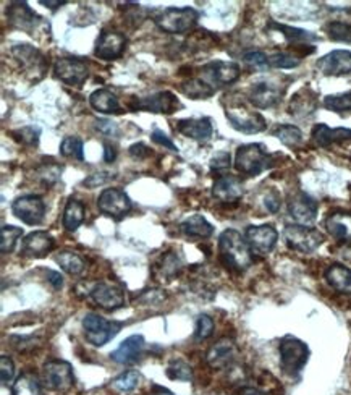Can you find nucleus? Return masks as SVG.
<instances>
[{
    "label": "nucleus",
    "instance_id": "12",
    "mask_svg": "<svg viewBox=\"0 0 351 395\" xmlns=\"http://www.w3.org/2000/svg\"><path fill=\"white\" fill-rule=\"evenodd\" d=\"M225 117L231 127L240 133L254 135L267 128L266 118L259 112H251L245 107H231V109L225 111Z\"/></svg>",
    "mask_w": 351,
    "mask_h": 395
},
{
    "label": "nucleus",
    "instance_id": "54",
    "mask_svg": "<svg viewBox=\"0 0 351 395\" xmlns=\"http://www.w3.org/2000/svg\"><path fill=\"white\" fill-rule=\"evenodd\" d=\"M151 140L156 143V145L159 146H164V148H167L170 149V151H174V153H178V146L175 145L174 141L170 140V136H167L164 133L162 130H159V128H154L152 131V135H151Z\"/></svg>",
    "mask_w": 351,
    "mask_h": 395
},
{
    "label": "nucleus",
    "instance_id": "57",
    "mask_svg": "<svg viewBox=\"0 0 351 395\" xmlns=\"http://www.w3.org/2000/svg\"><path fill=\"white\" fill-rule=\"evenodd\" d=\"M96 128L100 131V133L105 136H115L118 133V127L115 122L110 120H98L96 122Z\"/></svg>",
    "mask_w": 351,
    "mask_h": 395
},
{
    "label": "nucleus",
    "instance_id": "29",
    "mask_svg": "<svg viewBox=\"0 0 351 395\" xmlns=\"http://www.w3.org/2000/svg\"><path fill=\"white\" fill-rule=\"evenodd\" d=\"M325 230L340 242H351V212H332L325 219Z\"/></svg>",
    "mask_w": 351,
    "mask_h": 395
},
{
    "label": "nucleus",
    "instance_id": "58",
    "mask_svg": "<svg viewBox=\"0 0 351 395\" xmlns=\"http://www.w3.org/2000/svg\"><path fill=\"white\" fill-rule=\"evenodd\" d=\"M128 153L133 159H145L150 155V149H147L146 145H142V143H135V145L130 146Z\"/></svg>",
    "mask_w": 351,
    "mask_h": 395
},
{
    "label": "nucleus",
    "instance_id": "5",
    "mask_svg": "<svg viewBox=\"0 0 351 395\" xmlns=\"http://www.w3.org/2000/svg\"><path fill=\"white\" fill-rule=\"evenodd\" d=\"M281 353V366L290 376L298 374L309 360V349L303 340L287 335L278 345Z\"/></svg>",
    "mask_w": 351,
    "mask_h": 395
},
{
    "label": "nucleus",
    "instance_id": "39",
    "mask_svg": "<svg viewBox=\"0 0 351 395\" xmlns=\"http://www.w3.org/2000/svg\"><path fill=\"white\" fill-rule=\"evenodd\" d=\"M20 237H23L21 227L4 225L2 230H0V250H2V253H11L15 250L18 240H20Z\"/></svg>",
    "mask_w": 351,
    "mask_h": 395
},
{
    "label": "nucleus",
    "instance_id": "10",
    "mask_svg": "<svg viewBox=\"0 0 351 395\" xmlns=\"http://www.w3.org/2000/svg\"><path fill=\"white\" fill-rule=\"evenodd\" d=\"M14 212L26 225H39L46 217V202L38 195H25L11 202Z\"/></svg>",
    "mask_w": 351,
    "mask_h": 395
},
{
    "label": "nucleus",
    "instance_id": "7",
    "mask_svg": "<svg viewBox=\"0 0 351 395\" xmlns=\"http://www.w3.org/2000/svg\"><path fill=\"white\" fill-rule=\"evenodd\" d=\"M11 56L20 65V68L25 71L31 80L38 81L44 76L47 70V61L44 53L39 49H36L31 44H15L11 47Z\"/></svg>",
    "mask_w": 351,
    "mask_h": 395
},
{
    "label": "nucleus",
    "instance_id": "21",
    "mask_svg": "<svg viewBox=\"0 0 351 395\" xmlns=\"http://www.w3.org/2000/svg\"><path fill=\"white\" fill-rule=\"evenodd\" d=\"M316 67L325 76H345L351 75V52L335 49L316 62Z\"/></svg>",
    "mask_w": 351,
    "mask_h": 395
},
{
    "label": "nucleus",
    "instance_id": "47",
    "mask_svg": "<svg viewBox=\"0 0 351 395\" xmlns=\"http://www.w3.org/2000/svg\"><path fill=\"white\" fill-rule=\"evenodd\" d=\"M14 138L18 141L21 143V145L25 146H36L39 143V135H41V130L38 127H34V125H28V127H23L20 130L14 131Z\"/></svg>",
    "mask_w": 351,
    "mask_h": 395
},
{
    "label": "nucleus",
    "instance_id": "20",
    "mask_svg": "<svg viewBox=\"0 0 351 395\" xmlns=\"http://www.w3.org/2000/svg\"><path fill=\"white\" fill-rule=\"evenodd\" d=\"M93 302L107 311H115L125 307V292L110 282H98L91 289Z\"/></svg>",
    "mask_w": 351,
    "mask_h": 395
},
{
    "label": "nucleus",
    "instance_id": "55",
    "mask_svg": "<svg viewBox=\"0 0 351 395\" xmlns=\"http://www.w3.org/2000/svg\"><path fill=\"white\" fill-rule=\"evenodd\" d=\"M281 205H282V200H281V195H278V191L271 190L264 198L266 209L269 212L276 214V212H278V209H281Z\"/></svg>",
    "mask_w": 351,
    "mask_h": 395
},
{
    "label": "nucleus",
    "instance_id": "35",
    "mask_svg": "<svg viewBox=\"0 0 351 395\" xmlns=\"http://www.w3.org/2000/svg\"><path fill=\"white\" fill-rule=\"evenodd\" d=\"M56 262L70 275H80L86 269V262L75 251H62L56 256Z\"/></svg>",
    "mask_w": 351,
    "mask_h": 395
},
{
    "label": "nucleus",
    "instance_id": "51",
    "mask_svg": "<svg viewBox=\"0 0 351 395\" xmlns=\"http://www.w3.org/2000/svg\"><path fill=\"white\" fill-rule=\"evenodd\" d=\"M63 167L57 165V164H49V165H43L38 170V177L41 178V182L44 185H53L58 182V178L62 175Z\"/></svg>",
    "mask_w": 351,
    "mask_h": 395
},
{
    "label": "nucleus",
    "instance_id": "19",
    "mask_svg": "<svg viewBox=\"0 0 351 395\" xmlns=\"http://www.w3.org/2000/svg\"><path fill=\"white\" fill-rule=\"evenodd\" d=\"M125 47H127V38H125V34L118 31H110V29H103L98 36L94 53H96V57L100 58V61L110 62L122 57Z\"/></svg>",
    "mask_w": 351,
    "mask_h": 395
},
{
    "label": "nucleus",
    "instance_id": "22",
    "mask_svg": "<svg viewBox=\"0 0 351 395\" xmlns=\"http://www.w3.org/2000/svg\"><path fill=\"white\" fill-rule=\"evenodd\" d=\"M175 130L178 133L192 138V140L201 143V145H206V143L211 141L214 128H212V120L209 117L202 118H183V120H178L175 125Z\"/></svg>",
    "mask_w": 351,
    "mask_h": 395
},
{
    "label": "nucleus",
    "instance_id": "34",
    "mask_svg": "<svg viewBox=\"0 0 351 395\" xmlns=\"http://www.w3.org/2000/svg\"><path fill=\"white\" fill-rule=\"evenodd\" d=\"M83 222H85V205L76 198H70L63 209L62 224L65 230L76 232Z\"/></svg>",
    "mask_w": 351,
    "mask_h": 395
},
{
    "label": "nucleus",
    "instance_id": "56",
    "mask_svg": "<svg viewBox=\"0 0 351 395\" xmlns=\"http://www.w3.org/2000/svg\"><path fill=\"white\" fill-rule=\"evenodd\" d=\"M110 178H114V175H110V173H94V175H89L88 178L83 180V185L88 188H96L99 185H104L110 180Z\"/></svg>",
    "mask_w": 351,
    "mask_h": 395
},
{
    "label": "nucleus",
    "instance_id": "24",
    "mask_svg": "<svg viewBox=\"0 0 351 395\" xmlns=\"http://www.w3.org/2000/svg\"><path fill=\"white\" fill-rule=\"evenodd\" d=\"M238 350L234 340L220 339L219 342L214 344L206 353V363L212 369H225L236 360Z\"/></svg>",
    "mask_w": 351,
    "mask_h": 395
},
{
    "label": "nucleus",
    "instance_id": "60",
    "mask_svg": "<svg viewBox=\"0 0 351 395\" xmlns=\"http://www.w3.org/2000/svg\"><path fill=\"white\" fill-rule=\"evenodd\" d=\"M117 158V149L109 145V143H105L104 145V160L105 163H114Z\"/></svg>",
    "mask_w": 351,
    "mask_h": 395
},
{
    "label": "nucleus",
    "instance_id": "44",
    "mask_svg": "<svg viewBox=\"0 0 351 395\" xmlns=\"http://www.w3.org/2000/svg\"><path fill=\"white\" fill-rule=\"evenodd\" d=\"M301 63V58H298L290 52H276L269 56V68H296Z\"/></svg>",
    "mask_w": 351,
    "mask_h": 395
},
{
    "label": "nucleus",
    "instance_id": "23",
    "mask_svg": "<svg viewBox=\"0 0 351 395\" xmlns=\"http://www.w3.org/2000/svg\"><path fill=\"white\" fill-rule=\"evenodd\" d=\"M243 195H245V188L240 178L234 175H220L216 178L212 185V196L217 201L225 202V205H231V202L240 201Z\"/></svg>",
    "mask_w": 351,
    "mask_h": 395
},
{
    "label": "nucleus",
    "instance_id": "40",
    "mask_svg": "<svg viewBox=\"0 0 351 395\" xmlns=\"http://www.w3.org/2000/svg\"><path fill=\"white\" fill-rule=\"evenodd\" d=\"M323 106L327 111H332L337 113L351 112V91L342 93V94L325 96L323 101Z\"/></svg>",
    "mask_w": 351,
    "mask_h": 395
},
{
    "label": "nucleus",
    "instance_id": "41",
    "mask_svg": "<svg viewBox=\"0 0 351 395\" xmlns=\"http://www.w3.org/2000/svg\"><path fill=\"white\" fill-rule=\"evenodd\" d=\"M83 148H85V145H83L81 138L67 136L63 138V141L61 143V154L63 158L83 160L85 159V151H83Z\"/></svg>",
    "mask_w": 351,
    "mask_h": 395
},
{
    "label": "nucleus",
    "instance_id": "26",
    "mask_svg": "<svg viewBox=\"0 0 351 395\" xmlns=\"http://www.w3.org/2000/svg\"><path fill=\"white\" fill-rule=\"evenodd\" d=\"M142 350H145V337L135 334L125 339L118 349L110 353V358L118 364H132L140 360Z\"/></svg>",
    "mask_w": 351,
    "mask_h": 395
},
{
    "label": "nucleus",
    "instance_id": "25",
    "mask_svg": "<svg viewBox=\"0 0 351 395\" xmlns=\"http://www.w3.org/2000/svg\"><path fill=\"white\" fill-rule=\"evenodd\" d=\"M53 237L44 230L31 232L21 243V253L29 258H44L53 250Z\"/></svg>",
    "mask_w": 351,
    "mask_h": 395
},
{
    "label": "nucleus",
    "instance_id": "42",
    "mask_svg": "<svg viewBox=\"0 0 351 395\" xmlns=\"http://www.w3.org/2000/svg\"><path fill=\"white\" fill-rule=\"evenodd\" d=\"M167 376L174 381L189 382L193 379V369L187 361L177 358V360H172L167 366Z\"/></svg>",
    "mask_w": 351,
    "mask_h": 395
},
{
    "label": "nucleus",
    "instance_id": "31",
    "mask_svg": "<svg viewBox=\"0 0 351 395\" xmlns=\"http://www.w3.org/2000/svg\"><path fill=\"white\" fill-rule=\"evenodd\" d=\"M182 269L183 261L180 258V255L175 253V251H169V253H165L162 258L157 261V265L154 266V275H156L159 280H172L182 272Z\"/></svg>",
    "mask_w": 351,
    "mask_h": 395
},
{
    "label": "nucleus",
    "instance_id": "18",
    "mask_svg": "<svg viewBox=\"0 0 351 395\" xmlns=\"http://www.w3.org/2000/svg\"><path fill=\"white\" fill-rule=\"evenodd\" d=\"M7 20L10 26L33 36L38 26L43 25V16L31 10L26 2H11L7 9Z\"/></svg>",
    "mask_w": 351,
    "mask_h": 395
},
{
    "label": "nucleus",
    "instance_id": "50",
    "mask_svg": "<svg viewBox=\"0 0 351 395\" xmlns=\"http://www.w3.org/2000/svg\"><path fill=\"white\" fill-rule=\"evenodd\" d=\"M214 334V319L207 314H201L196 322V331H194V339L201 342V340L209 339Z\"/></svg>",
    "mask_w": 351,
    "mask_h": 395
},
{
    "label": "nucleus",
    "instance_id": "1",
    "mask_svg": "<svg viewBox=\"0 0 351 395\" xmlns=\"http://www.w3.org/2000/svg\"><path fill=\"white\" fill-rule=\"evenodd\" d=\"M253 251L249 248L246 238L234 229L224 230L219 237V256L220 261L231 271L245 272L253 265Z\"/></svg>",
    "mask_w": 351,
    "mask_h": 395
},
{
    "label": "nucleus",
    "instance_id": "52",
    "mask_svg": "<svg viewBox=\"0 0 351 395\" xmlns=\"http://www.w3.org/2000/svg\"><path fill=\"white\" fill-rule=\"evenodd\" d=\"M211 170L216 172V173H222V172H227L230 167H231V155L230 153L227 151H219L212 155L211 159Z\"/></svg>",
    "mask_w": 351,
    "mask_h": 395
},
{
    "label": "nucleus",
    "instance_id": "33",
    "mask_svg": "<svg viewBox=\"0 0 351 395\" xmlns=\"http://www.w3.org/2000/svg\"><path fill=\"white\" fill-rule=\"evenodd\" d=\"M271 29H277L281 31V34L285 38L288 44H305L309 46L314 41H319V36L314 34L311 31H306V29L301 28H295V26H287V25H281V23L272 21L269 23Z\"/></svg>",
    "mask_w": 351,
    "mask_h": 395
},
{
    "label": "nucleus",
    "instance_id": "3",
    "mask_svg": "<svg viewBox=\"0 0 351 395\" xmlns=\"http://www.w3.org/2000/svg\"><path fill=\"white\" fill-rule=\"evenodd\" d=\"M198 20L199 14L192 7H169L154 16V23L160 31L169 34H187L196 26Z\"/></svg>",
    "mask_w": 351,
    "mask_h": 395
},
{
    "label": "nucleus",
    "instance_id": "36",
    "mask_svg": "<svg viewBox=\"0 0 351 395\" xmlns=\"http://www.w3.org/2000/svg\"><path fill=\"white\" fill-rule=\"evenodd\" d=\"M14 395H41V381L34 373H23L11 387Z\"/></svg>",
    "mask_w": 351,
    "mask_h": 395
},
{
    "label": "nucleus",
    "instance_id": "48",
    "mask_svg": "<svg viewBox=\"0 0 351 395\" xmlns=\"http://www.w3.org/2000/svg\"><path fill=\"white\" fill-rule=\"evenodd\" d=\"M243 62H245L251 70L264 71L269 68V56L263 51H249L243 56Z\"/></svg>",
    "mask_w": 351,
    "mask_h": 395
},
{
    "label": "nucleus",
    "instance_id": "53",
    "mask_svg": "<svg viewBox=\"0 0 351 395\" xmlns=\"http://www.w3.org/2000/svg\"><path fill=\"white\" fill-rule=\"evenodd\" d=\"M0 376H2V384H9L15 376V364L10 356H0Z\"/></svg>",
    "mask_w": 351,
    "mask_h": 395
},
{
    "label": "nucleus",
    "instance_id": "32",
    "mask_svg": "<svg viewBox=\"0 0 351 395\" xmlns=\"http://www.w3.org/2000/svg\"><path fill=\"white\" fill-rule=\"evenodd\" d=\"M180 230L189 238H209L214 233V227L207 222L204 215L193 214L180 224Z\"/></svg>",
    "mask_w": 351,
    "mask_h": 395
},
{
    "label": "nucleus",
    "instance_id": "62",
    "mask_svg": "<svg viewBox=\"0 0 351 395\" xmlns=\"http://www.w3.org/2000/svg\"><path fill=\"white\" fill-rule=\"evenodd\" d=\"M65 4H67L65 0H62V2H58V0H57V2H51V0H41V5H46V7H49L52 10L62 7V5H65Z\"/></svg>",
    "mask_w": 351,
    "mask_h": 395
},
{
    "label": "nucleus",
    "instance_id": "43",
    "mask_svg": "<svg viewBox=\"0 0 351 395\" xmlns=\"http://www.w3.org/2000/svg\"><path fill=\"white\" fill-rule=\"evenodd\" d=\"M141 376L138 371H127V373H122L120 376L112 381L110 387L115 389L118 392H132L136 386L140 384Z\"/></svg>",
    "mask_w": 351,
    "mask_h": 395
},
{
    "label": "nucleus",
    "instance_id": "2",
    "mask_svg": "<svg viewBox=\"0 0 351 395\" xmlns=\"http://www.w3.org/2000/svg\"><path fill=\"white\" fill-rule=\"evenodd\" d=\"M272 155L261 143H248L236 149L235 169L249 177H258L272 167Z\"/></svg>",
    "mask_w": 351,
    "mask_h": 395
},
{
    "label": "nucleus",
    "instance_id": "13",
    "mask_svg": "<svg viewBox=\"0 0 351 395\" xmlns=\"http://www.w3.org/2000/svg\"><path fill=\"white\" fill-rule=\"evenodd\" d=\"M98 207L104 215L118 220L132 211V200L120 188H105L98 198Z\"/></svg>",
    "mask_w": 351,
    "mask_h": 395
},
{
    "label": "nucleus",
    "instance_id": "49",
    "mask_svg": "<svg viewBox=\"0 0 351 395\" xmlns=\"http://www.w3.org/2000/svg\"><path fill=\"white\" fill-rule=\"evenodd\" d=\"M11 345L16 352H31L38 349L41 345V339L36 337V335H15V337L10 339Z\"/></svg>",
    "mask_w": 351,
    "mask_h": 395
},
{
    "label": "nucleus",
    "instance_id": "38",
    "mask_svg": "<svg viewBox=\"0 0 351 395\" xmlns=\"http://www.w3.org/2000/svg\"><path fill=\"white\" fill-rule=\"evenodd\" d=\"M273 136H277L288 148L298 146L303 141V131L295 125H278L273 130Z\"/></svg>",
    "mask_w": 351,
    "mask_h": 395
},
{
    "label": "nucleus",
    "instance_id": "8",
    "mask_svg": "<svg viewBox=\"0 0 351 395\" xmlns=\"http://www.w3.org/2000/svg\"><path fill=\"white\" fill-rule=\"evenodd\" d=\"M53 75L67 86L81 88L88 80L89 68L88 63L81 58L61 57L53 63Z\"/></svg>",
    "mask_w": 351,
    "mask_h": 395
},
{
    "label": "nucleus",
    "instance_id": "61",
    "mask_svg": "<svg viewBox=\"0 0 351 395\" xmlns=\"http://www.w3.org/2000/svg\"><path fill=\"white\" fill-rule=\"evenodd\" d=\"M236 395H266V394L261 392L259 389L256 387H241Z\"/></svg>",
    "mask_w": 351,
    "mask_h": 395
},
{
    "label": "nucleus",
    "instance_id": "27",
    "mask_svg": "<svg viewBox=\"0 0 351 395\" xmlns=\"http://www.w3.org/2000/svg\"><path fill=\"white\" fill-rule=\"evenodd\" d=\"M313 141L316 143L319 148H329L332 145H338V143L351 140V130L350 128H330L325 123L314 125L311 131Z\"/></svg>",
    "mask_w": 351,
    "mask_h": 395
},
{
    "label": "nucleus",
    "instance_id": "15",
    "mask_svg": "<svg viewBox=\"0 0 351 395\" xmlns=\"http://www.w3.org/2000/svg\"><path fill=\"white\" fill-rule=\"evenodd\" d=\"M283 88L273 81H256L248 89V101L256 109H271L281 103Z\"/></svg>",
    "mask_w": 351,
    "mask_h": 395
},
{
    "label": "nucleus",
    "instance_id": "37",
    "mask_svg": "<svg viewBox=\"0 0 351 395\" xmlns=\"http://www.w3.org/2000/svg\"><path fill=\"white\" fill-rule=\"evenodd\" d=\"M180 89L183 94L189 96L192 99H209L211 96L216 94V89L211 88L201 78H192V80L184 81Z\"/></svg>",
    "mask_w": 351,
    "mask_h": 395
},
{
    "label": "nucleus",
    "instance_id": "14",
    "mask_svg": "<svg viewBox=\"0 0 351 395\" xmlns=\"http://www.w3.org/2000/svg\"><path fill=\"white\" fill-rule=\"evenodd\" d=\"M73 369L71 364L62 360H51L43 368V382L47 389L63 392L73 386Z\"/></svg>",
    "mask_w": 351,
    "mask_h": 395
},
{
    "label": "nucleus",
    "instance_id": "46",
    "mask_svg": "<svg viewBox=\"0 0 351 395\" xmlns=\"http://www.w3.org/2000/svg\"><path fill=\"white\" fill-rule=\"evenodd\" d=\"M314 109H316V98H314V94L301 96V91L298 94H295V98L291 101V106H290V111L291 113H295V116L314 112Z\"/></svg>",
    "mask_w": 351,
    "mask_h": 395
},
{
    "label": "nucleus",
    "instance_id": "11",
    "mask_svg": "<svg viewBox=\"0 0 351 395\" xmlns=\"http://www.w3.org/2000/svg\"><path fill=\"white\" fill-rule=\"evenodd\" d=\"M132 111H146L152 113H174L180 107V101L170 91H160L147 98H133L128 103Z\"/></svg>",
    "mask_w": 351,
    "mask_h": 395
},
{
    "label": "nucleus",
    "instance_id": "16",
    "mask_svg": "<svg viewBox=\"0 0 351 395\" xmlns=\"http://www.w3.org/2000/svg\"><path fill=\"white\" fill-rule=\"evenodd\" d=\"M319 205L313 196H309L305 191H296L288 200V214L296 224L309 227L318 219Z\"/></svg>",
    "mask_w": 351,
    "mask_h": 395
},
{
    "label": "nucleus",
    "instance_id": "17",
    "mask_svg": "<svg viewBox=\"0 0 351 395\" xmlns=\"http://www.w3.org/2000/svg\"><path fill=\"white\" fill-rule=\"evenodd\" d=\"M245 238L253 253L266 256L276 248L278 240V232L273 225H249L245 232Z\"/></svg>",
    "mask_w": 351,
    "mask_h": 395
},
{
    "label": "nucleus",
    "instance_id": "9",
    "mask_svg": "<svg viewBox=\"0 0 351 395\" xmlns=\"http://www.w3.org/2000/svg\"><path fill=\"white\" fill-rule=\"evenodd\" d=\"M240 75H241V68L238 67L236 63L212 61L201 68L199 78L217 91L219 88L235 83L238 78H240Z\"/></svg>",
    "mask_w": 351,
    "mask_h": 395
},
{
    "label": "nucleus",
    "instance_id": "45",
    "mask_svg": "<svg viewBox=\"0 0 351 395\" xmlns=\"http://www.w3.org/2000/svg\"><path fill=\"white\" fill-rule=\"evenodd\" d=\"M325 31L332 41L338 43H351V25L345 21H330L325 26Z\"/></svg>",
    "mask_w": 351,
    "mask_h": 395
},
{
    "label": "nucleus",
    "instance_id": "6",
    "mask_svg": "<svg viewBox=\"0 0 351 395\" xmlns=\"http://www.w3.org/2000/svg\"><path fill=\"white\" fill-rule=\"evenodd\" d=\"M285 243L290 250L298 251V253H314L320 245L324 243V233L318 229L306 225H287L283 230Z\"/></svg>",
    "mask_w": 351,
    "mask_h": 395
},
{
    "label": "nucleus",
    "instance_id": "4",
    "mask_svg": "<svg viewBox=\"0 0 351 395\" xmlns=\"http://www.w3.org/2000/svg\"><path fill=\"white\" fill-rule=\"evenodd\" d=\"M123 327V322L109 321L103 318L96 313H88L83 318V331H85V337L94 347H104L109 344L115 335L120 332Z\"/></svg>",
    "mask_w": 351,
    "mask_h": 395
},
{
    "label": "nucleus",
    "instance_id": "28",
    "mask_svg": "<svg viewBox=\"0 0 351 395\" xmlns=\"http://www.w3.org/2000/svg\"><path fill=\"white\" fill-rule=\"evenodd\" d=\"M89 104H91L94 111L105 113V116H114V113L123 112L117 96L112 93L110 89L105 88L96 89V91L91 93V96H89Z\"/></svg>",
    "mask_w": 351,
    "mask_h": 395
},
{
    "label": "nucleus",
    "instance_id": "59",
    "mask_svg": "<svg viewBox=\"0 0 351 395\" xmlns=\"http://www.w3.org/2000/svg\"><path fill=\"white\" fill-rule=\"evenodd\" d=\"M47 274V279H49V282L53 285V289L58 290V289H62V285H63V277L58 272L56 271H46Z\"/></svg>",
    "mask_w": 351,
    "mask_h": 395
},
{
    "label": "nucleus",
    "instance_id": "30",
    "mask_svg": "<svg viewBox=\"0 0 351 395\" xmlns=\"http://www.w3.org/2000/svg\"><path fill=\"white\" fill-rule=\"evenodd\" d=\"M324 277L332 289L345 295H351V269L343 265H330Z\"/></svg>",
    "mask_w": 351,
    "mask_h": 395
}]
</instances>
